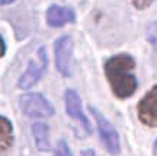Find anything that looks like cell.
Listing matches in <instances>:
<instances>
[{"instance_id":"ba28073f","label":"cell","mask_w":157,"mask_h":156,"mask_svg":"<svg viewBox=\"0 0 157 156\" xmlns=\"http://www.w3.org/2000/svg\"><path fill=\"white\" fill-rule=\"evenodd\" d=\"M47 23L51 28H60L67 23H73L76 21V13L71 7L67 6L52 5L47 10Z\"/></svg>"},{"instance_id":"e0dca14e","label":"cell","mask_w":157,"mask_h":156,"mask_svg":"<svg viewBox=\"0 0 157 156\" xmlns=\"http://www.w3.org/2000/svg\"><path fill=\"white\" fill-rule=\"evenodd\" d=\"M153 155L157 156V140L154 142V145H153Z\"/></svg>"},{"instance_id":"5b68a950","label":"cell","mask_w":157,"mask_h":156,"mask_svg":"<svg viewBox=\"0 0 157 156\" xmlns=\"http://www.w3.org/2000/svg\"><path fill=\"white\" fill-rule=\"evenodd\" d=\"M71 53H73V41L68 35H63L54 42L56 67L66 78L71 76Z\"/></svg>"},{"instance_id":"30bf717a","label":"cell","mask_w":157,"mask_h":156,"mask_svg":"<svg viewBox=\"0 0 157 156\" xmlns=\"http://www.w3.org/2000/svg\"><path fill=\"white\" fill-rule=\"evenodd\" d=\"M13 145V124L9 118L0 115V153L10 149Z\"/></svg>"},{"instance_id":"7c38bea8","label":"cell","mask_w":157,"mask_h":156,"mask_svg":"<svg viewBox=\"0 0 157 156\" xmlns=\"http://www.w3.org/2000/svg\"><path fill=\"white\" fill-rule=\"evenodd\" d=\"M147 39L157 50V22H153L147 29Z\"/></svg>"},{"instance_id":"8fae6325","label":"cell","mask_w":157,"mask_h":156,"mask_svg":"<svg viewBox=\"0 0 157 156\" xmlns=\"http://www.w3.org/2000/svg\"><path fill=\"white\" fill-rule=\"evenodd\" d=\"M54 156H73V153H71L66 140H60L57 143V147L54 150Z\"/></svg>"},{"instance_id":"6da1fadb","label":"cell","mask_w":157,"mask_h":156,"mask_svg":"<svg viewBox=\"0 0 157 156\" xmlns=\"http://www.w3.org/2000/svg\"><path fill=\"white\" fill-rule=\"evenodd\" d=\"M135 62L134 58L121 53L117 56H112L109 60L105 63V74L113 95L119 99H127L129 96H132L134 92L137 90V79H135L134 70Z\"/></svg>"},{"instance_id":"8992f818","label":"cell","mask_w":157,"mask_h":156,"mask_svg":"<svg viewBox=\"0 0 157 156\" xmlns=\"http://www.w3.org/2000/svg\"><path fill=\"white\" fill-rule=\"evenodd\" d=\"M138 120L147 127H157V85L153 86L137 105Z\"/></svg>"},{"instance_id":"2e32d148","label":"cell","mask_w":157,"mask_h":156,"mask_svg":"<svg viewBox=\"0 0 157 156\" xmlns=\"http://www.w3.org/2000/svg\"><path fill=\"white\" fill-rule=\"evenodd\" d=\"M16 0H0V5L2 6H6V5H12V3H15Z\"/></svg>"},{"instance_id":"52a82bcc","label":"cell","mask_w":157,"mask_h":156,"mask_svg":"<svg viewBox=\"0 0 157 156\" xmlns=\"http://www.w3.org/2000/svg\"><path fill=\"white\" fill-rule=\"evenodd\" d=\"M64 102H66V111H67L68 115L73 118V120H77L87 134L92 133V126H90L86 114L83 112L82 99H80L77 92L74 89H67L66 94H64Z\"/></svg>"},{"instance_id":"277c9868","label":"cell","mask_w":157,"mask_h":156,"mask_svg":"<svg viewBox=\"0 0 157 156\" xmlns=\"http://www.w3.org/2000/svg\"><path fill=\"white\" fill-rule=\"evenodd\" d=\"M38 57L41 62L36 63L34 60H31L28 63V67L26 70L22 73V76L17 80V88L19 89H31L32 86L38 83L41 78H42V73L47 69V63H48V58H47V53H45V47H41L38 50Z\"/></svg>"},{"instance_id":"3957f363","label":"cell","mask_w":157,"mask_h":156,"mask_svg":"<svg viewBox=\"0 0 157 156\" xmlns=\"http://www.w3.org/2000/svg\"><path fill=\"white\" fill-rule=\"evenodd\" d=\"M89 111L92 112V115L95 118L96 126H98V131L101 136L102 143L105 145L106 150L111 155H118L121 150V142H119V134H118L117 128L112 126V123L105 118V115L102 114L99 110H96L95 106H89Z\"/></svg>"},{"instance_id":"5bb4252c","label":"cell","mask_w":157,"mask_h":156,"mask_svg":"<svg viewBox=\"0 0 157 156\" xmlns=\"http://www.w3.org/2000/svg\"><path fill=\"white\" fill-rule=\"evenodd\" d=\"M5 53H6V42L3 39V37L0 35V58L5 56Z\"/></svg>"},{"instance_id":"9c48e42d","label":"cell","mask_w":157,"mask_h":156,"mask_svg":"<svg viewBox=\"0 0 157 156\" xmlns=\"http://www.w3.org/2000/svg\"><path fill=\"white\" fill-rule=\"evenodd\" d=\"M32 136H34V142L38 150L41 152H50L51 150V143H50V128L45 123L36 121L32 124L31 127Z\"/></svg>"},{"instance_id":"9a60e30c","label":"cell","mask_w":157,"mask_h":156,"mask_svg":"<svg viewBox=\"0 0 157 156\" xmlns=\"http://www.w3.org/2000/svg\"><path fill=\"white\" fill-rule=\"evenodd\" d=\"M82 156H95V150H92V149H86V150L82 152Z\"/></svg>"},{"instance_id":"4fadbf2b","label":"cell","mask_w":157,"mask_h":156,"mask_svg":"<svg viewBox=\"0 0 157 156\" xmlns=\"http://www.w3.org/2000/svg\"><path fill=\"white\" fill-rule=\"evenodd\" d=\"M132 2V5L137 7V9H147L148 6L153 3V0H131Z\"/></svg>"},{"instance_id":"7a4b0ae2","label":"cell","mask_w":157,"mask_h":156,"mask_svg":"<svg viewBox=\"0 0 157 156\" xmlns=\"http://www.w3.org/2000/svg\"><path fill=\"white\" fill-rule=\"evenodd\" d=\"M19 106L29 118H48L56 114V110L50 101L39 92H29L21 96Z\"/></svg>"}]
</instances>
